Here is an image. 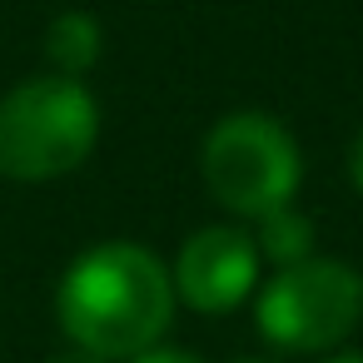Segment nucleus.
I'll use <instances>...</instances> for the list:
<instances>
[{"instance_id":"obj_7","label":"nucleus","mask_w":363,"mask_h":363,"mask_svg":"<svg viewBox=\"0 0 363 363\" xmlns=\"http://www.w3.org/2000/svg\"><path fill=\"white\" fill-rule=\"evenodd\" d=\"M254 249L274 269L303 264V259H313V219L303 209H294V204H279V209L254 219Z\"/></svg>"},{"instance_id":"obj_6","label":"nucleus","mask_w":363,"mask_h":363,"mask_svg":"<svg viewBox=\"0 0 363 363\" xmlns=\"http://www.w3.org/2000/svg\"><path fill=\"white\" fill-rule=\"evenodd\" d=\"M105 55V30L90 11H65L45 26V60L55 65V75L80 80L85 70H95Z\"/></svg>"},{"instance_id":"obj_3","label":"nucleus","mask_w":363,"mask_h":363,"mask_svg":"<svg viewBox=\"0 0 363 363\" xmlns=\"http://www.w3.org/2000/svg\"><path fill=\"white\" fill-rule=\"evenodd\" d=\"M199 174L204 189L244 219H259L279 204H294L303 179V155L289 125H279L264 110H234L209 125L199 145Z\"/></svg>"},{"instance_id":"obj_5","label":"nucleus","mask_w":363,"mask_h":363,"mask_svg":"<svg viewBox=\"0 0 363 363\" xmlns=\"http://www.w3.org/2000/svg\"><path fill=\"white\" fill-rule=\"evenodd\" d=\"M259 249L254 234L239 224H204L184 239L174 259V298H184L199 313H229L239 308L259 284Z\"/></svg>"},{"instance_id":"obj_1","label":"nucleus","mask_w":363,"mask_h":363,"mask_svg":"<svg viewBox=\"0 0 363 363\" xmlns=\"http://www.w3.org/2000/svg\"><path fill=\"white\" fill-rule=\"evenodd\" d=\"M55 318L70 348H85L105 363L140 358L174 318V279L155 249L110 239L65 269L55 289Z\"/></svg>"},{"instance_id":"obj_4","label":"nucleus","mask_w":363,"mask_h":363,"mask_svg":"<svg viewBox=\"0 0 363 363\" xmlns=\"http://www.w3.org/2000/svg\"><path fill=\"white\" fill-rule=\"evenodd\" d=\"M363 318V274L343 259H303L279 269L259 298L254 323L284 353H323L343 343Z\"/></svg>"},{"instance_id":"obj_8","label":"nucleus","mask_w":363,"mask_h":363,"mask_svg":"<svg viewBox=\"0 0 363 363\" xmlns=\"http://www.w3.org/2000/svg\"><path fill=\"white\" fill-rule=\"evenodd\" d=\"M135 363H204V358H194L189 348H145Z\"/></svg>"},{"instance_id":"obj_9","label":"nucleus","mask_w":363,"mask_h":363,"mask_svg":"<svg viewBox=\"0 0 363 363\" xmlns=\"http://www.w3.org/2000/svg\"><path fill=\"white\" fill-rule=\"evenodd\" d=\"M348 174H353V189L363 194V130L353 135V150H348Z\"/></svg>"},{"instance_id":"obj_12","label":"nucleus","mask_w":363,"mask_h":363,"mask_svg":"<svg viewBox=\"0 0 363 363\" xmlns=\"http://www.w3.org/2000/svg\"><path fill=\"white\" fill-rule=\"evenodd\" d=\"M239 363H269V358H239Z\"/></svg>"},{"instance_id":"obj_11","label":"nucleus","mask_w":363,"mask_h":363,"mask_svg":"<svg viewBox=\"0 0 363 363\" xmlns=\"http://www.w3.org/2000/svg\"><path fill=\"white\" fill-rule=\"evenodd\" d=\"M328 363H363V353H338V358H328Z\"/></svg>"},{"instance_id":"obj_2","label":"nucleus","mask_w":363,"mask_h":363,"mask_svg":"<svg viewBox=\"0 0 363 363\" xmlns=\"http://www.w3.org/2000/svg\"><path fill=\"white\" fill-rule=\"evenodd\" d=\"M100 140V100L85 80L35 75L0 95V174L45 184L90 160Z\"/></svg>"},{"instance_id":"obj_10","label":"nucleus","mask_w":363,"mask_h":363,"mask_svg":"<svg viewBox=\"0 0 363 363\" xmlns=\"http://www.w3.org/2000/svg\"><path fill=\"white\" fill-rule=\"evenodd\" d=\"M45 363H105V358H95V353H85V348H65V353H55V358H45Z\"/></svg>"}]
</instances>
